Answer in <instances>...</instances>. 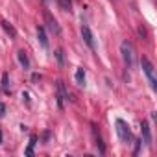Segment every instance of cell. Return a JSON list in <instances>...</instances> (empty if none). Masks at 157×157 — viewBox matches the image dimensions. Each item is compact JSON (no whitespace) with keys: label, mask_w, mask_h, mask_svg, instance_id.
I'll return each mask as SVG.
<instances>
[{"label":"cell","mask_w":157,"mask_h":157,"mask_svg":"<svg viewBox=\"0 0 157 157\" xmlns=\"http://www.w3.org/2000/svg\"><path fill=\"white\" fill-rule=\"evenodd\" d=\"M120 54H122L126 68H133V65H135V48H133V44L129 41L120 43Z\"/></svg>","instance_id":"1"},{"label":"cell","mask_w":157,"mask_h":157,"mask_svg":"<svg viewBox=\"0 0 157 157\" xmlns=\"http://www.w3.org/2000/svg\"><path fill=\"white\" fill-rule=\"evenodd\" d=\"M140 67H142V72L146 74L148 78V83H150V89L151 91H157V78H155V67L150 63L148 57H142L140 59Z\"/></svg>","instance_id":"2"},{"label":"cell","mask_w":157,"mask_h":157,"mask_svg":"<svg viewBox=\"0 0 157 157\" xmlns=\"http://www.w3.org/2000/svg\"><path fill=\"white\" fill-rule=\"evenodd\" d=\"M115 126H117V133H118L120 140L122 142H131V129H129V126L122 118H117L115 120Z\"/></svg>","instance_id":"3"},{"label":"cell","mask_w":157,"mask_h":157,"mask_svg":"<svg viewBox=\"0 0 157 157\" xmlns=\"http://www.w3.org/2000/svg\"><path fill=\"white\" fill-rule=\"evenodd\" d=\"M56 87H57V107H59V109H63V107H65V100L68 98V93H67L65 83H63L61 80L56 83Z\"/></svg>","instance_id":"4"},{"label":"cell","mask_w":157,"mask_h":157,"mask_svg":"<svg viewBox=\"0 0 157 157\" xmlns=\"http://www.w3.org/2000/svg\"><path fill=\"white\" fill-rule=\"evenodd\" d=\"M140 133H142V142L148 148H151V131H150V122L148 120L140 122Z\"/></svg>","instance_id":"5"},{"label":"cell","mask_w":157,"mask_h":157,"mask_svg":"<svg viewBox=\"0 0 157 157\" xmlns=\"http://www.w3.org/2000/svg\"><path fill=\"white\" fill-rule=\"evenodd\" d=\"M44 21H46V26H48V30L54 33V35H61V28H59V24H57V21L48 13V11H44Z\"/></svg>","instance_id":"6"},{"label":"cell","mask_w":157,"mask_h":157,"mask_svg":"<svg viewBox=\"0 0 157 157\" xmlns=\"http://www.w3.org/2000/svg\"><path fill=\"white\" fill-rule=\"evenodd\" d=\"M82 37H83L85 44H87L91 50H94V48H96V44H94V37H93V32H91V28H89L87 24H83V26H82Z\"/></svg>","instance_id":"7"},{"label":"cell","mask_w":157,"mask_h":157,"mask_svg":"<svg viewBox=\"0 0 157 157\" xmlns=\"http://www.w3.org/2000/svg\"><path fill=\"white\" fill-rule=\"evenodd\" d=\"M91 131H93L94 146L98 148V151H100V153H105V146H104V140H102V137H100V133H98V128H96V124H94V122L91 124Z\"/></svg>","instance_id":"8"},{"label":"cell","mask_w":157,"mask_h":157,"mask_svg":"<svg viewBox=\"0 0 157 157\" xmlns=\"http://www.w3.org/2000/svg\"><path fill=\"white\" fill-rule=\"evenodd\" d=\"M37 39H39V43H41V46L46 50V48H48V39H46V32H44L43 26L37 28Z\"/></svg>","instance_id":"9"},{"label":"cell","mask_w":157,"mask_h":157,"mask_svg":"<svg viewBox=\"0 0 157 157\" xmlns=\"http://www.w3.org/2000/svg\"><path fill=\"white\" fill-rule=\"evenodd\" d=\"M17 59H19V63L22 65V68H24V70H28V68H30V59H28V56H26V52H24V50H19V52H17Z\"/></svg>","instance_id":"10"},{"label":"cell","mask_w":157,"mask_h":157,"mask_svg":"<svg viewBox=\"0 0 157 157\" xmlns=\"http://www.w3.org/2000/svg\"><path fill=\"white\" fill-rule=\"evenodd\" d=\"M76 83L80 85V87H85V70L80 67V68H76Z\"/></svg>","instance_id":"11"},{"label":"cell","mask_w":157,"mask_h":157,"mask_svg":"<svg viewBox=\"0 0 157 157\" xmlns=\"http://www.w3.org/2000/svg\"><path fill=\"white\" fill-rule=\"evenodd\" d=\"M35 144H37V135H32V137H30V142H28V148H26V155H28V157L33 155V148H35Z\"/></svg>","instance_id":"12"},{"label":"cell","mask_w":157,"mask_h":157,"mask_svg":"<svg viewBox=\"0 0 157 157\" xmlns=\"http://www.w3.org/2000/svg\"><path fill=\"white\" fill-rule=\"evenodd\" d=\"M0 24H2V28L6 30V33H8L10 37H15V35H17V30H15V28H13V26H11V24H10L8 21H2Z\"/></svg>","instance_id":"13"},{"label":"cell","mask_w":157,"mask_h":157,"mask_svg":"<svg viewBox=\"0 0 157 157\" xmlns=\"http://www.w3.org/2000/svg\"><path fill=\"white\" fill-rule=\"evenodd\" d=\"M57 4L63 11H70L72 10V0H57Z\"/></svg>","instance_id":"14"},{"label":"cell","mask_w":157,"mask_h":157,"mask_svg":"<svg viewBox=\"0 0 157 157\" xmlns=\"http://www.w3.org/2000/svg\"><path fill=\"white\" fill-rule=\"evenodd\" d=\"M56 59H57V65L59 67L65 65V52H63V48H57L56 50Z\"/></svg>","instance_id":"15"},{"label":"cell","mask_w":157,"mask_h":157,"mask_svg":"<svg viewBox=\"0 0 157 157\" xmlns=\"http://www.w3.org/2000/svg\"><path fill=\"white\" fill-rule=\"evenodd\" d=\"M2 91L10 93V76H8V72L2 74Z\"/></svg>","instance_id":"16"},{"label":"cell","mask_w":157,"mask_h":157,"mask_svg":"<svg viewBox=\"0 0 157 157\" xmlns=\"http://www.w3.org/2000/svg\"><path fill=\"white\" fill-rule=\"evenodd\" d=\"M137 33H139V37H140V39H148V32H146L142 26H139V28H137Z\"/></svg>","instance_id":"17"},{"label":"cell","mask_w":157,"mask_h":157,"mask_svg":"<svg viewBox=\"0 0 157 157\" xmlns=\"http://www.w3.org/2000/svg\"><path fill=\"white\" fill-rule=\"evenodd\" d=\"M140 144H142V139H140V140H135V150H133V155H137V153H139Z\"/></svg>","instance_id":"18"},{"label":"cell","mask_w":157,"mask_h":157,"mask_svg":"<svg viewBox=\"0 0 157 157\" xmlns=\"http://www.w3.org/2000/svg\"><path fill=\"white\" fill-rule=\"evenodd\" d=\"M4 115H6V105H4L2 102H0V118H2Z\"/></svg>","instance_id":"19"},{"label":"cell","mask_w":157,"mask_h":157,"mask_svg":"<svg viewBox=\"0 0 157 157\" xmlns=\"http://www.w3.org/2000/svg\"><path fill=\"white\" fill-rule=\"evenodd\" d=\"M22 100H26V104H30V96H28V93H22Z\"/></svg>","instance_id":"20"},{"label":"cell","mask_w":157,"mask_h":157,"mask_svg":"<svg viewBox=\"0 0 157 157\" xmlns=\"http://www.w3.org/2000/svg\"><path fill=\"white\" fill-rule=\"evenodd\" d=\"M32 80H33V82H39V80H41V76H39V74H33V76H32Z\"/></svg>","instance_id":"21"},{"label":"cell","mask_w":157,"mask_h":157,"mask_svg":"<svg viewBox=\"0 0 157 157\" xmlns=\"http://www.w3.org/2000/svg\"><path fill=\"white\" fill-rule=\"evenodd\" d=\"M0 144H2V131H0Z\"/></svg>","instance_id":"22"}]
</instances>
